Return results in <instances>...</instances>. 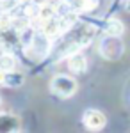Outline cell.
Here are the masks:
<instances>
[{
	"instance_id": "3957f363",
	"label": "cell",
	"mask_w": 130,
	"mask_h": 133,
	"mask_svg": "<svg viewBox=\"0 0 130 133\" xmlns=\"http://www.w3.org/2000/svg\"><path fill=\"white\" fill-rule=\"evenodd\" d=\"M82 123H84V126L89 131H100V130H103L107 126V117L100 110L89 108V110H86L84 115H82Z\"/></svg>"
},
{
	"instance_id": "9c48e42d",
	"label": "cell",
	"mask_w": 130,
	"mask_h": 133,
	"mask_svg": "<svg viewBox=\"0 0 130 133\" xmlns=\"http://www.w3.org/2000/svg\"><path fill=\"white\" fill-rule=\"evenodd\" d=\"M66 61H68V68H70L73 73H86V69H87V59H86L80 51L70 55Z\"/></svg>"
},
{
	"instance_id": "52a82bcc",
	"label": "cell",
	"mask_w": 130,
	"mask_h": 133,
	"mask_svg": "<svg viewBox=\"0 0 130 133\" xmlns=\"http://www.w3.org/2000/svg\"><path fill=\"white\" fill-rule=\"evenodd\" d=\"M57 4H52V2H41L39 4V9H38V14H36V18L34 20H38L39 23H43V21L50 20V18H54V16H57Z\"/></svg>"
},
{
	"instance_id": "277c9868",
	"label": "cell",
	"mask_w": 130,
	"mask_h": 133,
	"mask_svg": "<svg viewBox=\"0 0 130 133\" xmlns=\"http://www.w3.org/2000/svg\"><path fill=\"white\" fill-rule=\"evenodd\" d=\"M18 46H21L20 43V32L13 27L7 29H0V48L4 51H14Z\"/></svg>"
},
{
	"instance_id": "5b68a950",
	"label": "cell",
	"mask_w": 130,
	"mask_h": 133,
	"mask_svg": "<svg viewBox=\"0 0 130 133\" xmlns=\"http://www.w3.org/2000/svg\"><path fill=\"white\" fill-rule=\"evenodd\" d=\"M41 32H43L46 37H50L52 41L57 39L61 34H62V27H61L59 16H54V18H50V20L43 21V23H41Z\"/></svg>"
},
{
	"instance_id": "5bb4252c",
	"label": "cell",
	"mask_w": 130,
	"mask_h": 133,
	"mask_svg": "<svg viewBox=\"0 0 130 133\" xmlns=\"http://www.w3.org/2000/svg\"><path fill=\"white\" fill-rule=\"evenodd\" d=\"M4 78H5V71L0 69V85H4Z\"/></svg>"
},
{
	"instance_id": "7a4b0ae2",
	"label": "cell",
	"mask_w": 130,
	"mask_h": 133,
	"mask_svg": "<svg viewBox=\"0 0 130 133\" xmlns=\"http://www.w3.org/2000/svg\"><path fill=\"white\" fill-rule=\"evenodd\" d=\"M77 89H79L77 80L73 76H68V75H55L50 80V92L61 99L71 98L77 92Z\"/></svg>"
},
{
	"instance_id": "6da1fadb",
	"label": "cell",
	"mask_w": 130,
	"mask_h": 133,
	"mask_svg": "<svg viewBox=\"0 0 130 133\" xmlns=\"http://www.w3.org/2000/svg\"><path fill=\"white\" fill-rule=\"evenodd\" d=\"M98 53L107 61H118L125 55V43L121 41V36H109L102 37L98 44Z\"/></svg>"
},
{
	"instance_id": "ba28073f",
	"label": "cell",
	"mask_w": 130,
	"mask_h": 133,
	"mask_svg": "<svg viewBox=\"0 0 130 133\" xmlns=\"http://www.w3.org/2000/svg\"><path fill=\"white\" fill-rule=\"evenodd\" d=\"M0 131H20V119L11 114H0Z\"/></svg>"
},
{
	"instance_id": "9a60e30c",
	"label": "cell",
	"mask_w": 130,
	"mask_h": 133,
	"mask_svg": "<svg viewBox=\"0 0 130 133\" xmlns=\"http://www.w3.org/2000/svg\"><path fill=\"white\" fill-rule=\"evenodd\" d=\"M0 103H2V99H0Z\"/></svg>"
},
{
	"instance_id": "4fadbf2b",
	"label": "cell",
	"mask_w": 130,
	"mask_h": 133,
	"mask_svg": "<svg viewBox=\"0 0 130 133\" xmlns=\"http://www.w3.org/2000/svg\"><path fill=\"white\" fill-rule=\"evenodd\" d=\"M123 9L127 12H130V0H123Z\"/></svg>"
},
{
	"instance_id": "30bf717a",
	"label": "cell",
	"mask_w": 130,
	"mask_h": 133,
	"mask_svg": "<svg viewBox=\"0 0 130 133\" xmlns=\"http://www.w3.org/2000/svg\"><path fill=\"white\" fill-rule=\"evenodd\" d=\"M18 66V61L14 57V51H4L0 55V69L2 71H14Z\"/></svg>"
},
{
	"instance_id": "7c38bea8",
	"label": "cell",
	"mask_w": 130,
	"mask_h": 133,
	"mask_svg": "<svg viewBox=\"0 0 130 133\" xmlns=\"http://www.w3.org/2000/svg\"><path fill=\"white\" fill-rule=\"evenodd\" d=\"M100 5V0H84L82 7H80V12H86V14H94L96 9Z\"/></svg>"
},
{
	"instance_id": "8992f818",
	"label": "cell",
	"mask_w": 130,
	"mask_h": 133,
	"mask_svg": "<svg viewBox=\"0 0 130 133\" xmlns=\"http://www.w3.org/2000/svg\"><path fill=\"white\" fill-rule=\"evenodd\" d=\"M102 30L105 32V34H109V36H123V32H125V25H123V21L118 20V18H105L103 23H102Z\"/></svg>"
},
{
	"instance_id": "8fae6325",
	"label": "cell",
	"mask_w": 130,
	"mask_h": 133,
	"mask_svg": "<svg viewBox=\"0 0 130 133\" xmlns=\"http://www.w3.org/2000/svg\"><path fill=\"white\" fill-rule=\"evenodd\" d=\"M25 82V75L20 71H7L5 73V78H4V85L5 87H20L21 83Z\"/></svg>"
}]
</instances>
